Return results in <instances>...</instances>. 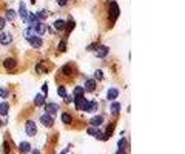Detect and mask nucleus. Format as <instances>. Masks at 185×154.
I'll list each match as a JSON object with an SVG mask.
<instances>
[{
    "instance_id": "f257e3e1",
    "label": "nucleus",
    "mask_w": 185,
    "mask_h": 154,
    "mask_svg": "<svg viewBox=\"0 0 185 154\" xmlns=\"http://www.w3.org/2000/svg\"><path fill=\"white\" fill-rule=\"evenodd\" d=\"M108 12H110V20H111V22H116V20H117V17H119V14H120L117 3H116V2H111L110 6H108Z\"/></svg>"
},
{
    "instance_id": "f03ea898",
    "label": "nucleus",
    "mask_w": 185,
    "mask_h": 154,
    "mask_svg": "<svg viewBox=\"0 0 185 154\" xmlns=\"http://www.w3.org/2000/svg\"><path fill=\"white\" fill-rule=\"evenodd\" d=\"M88 102H89V100H86L83 96H80V97H74V105H76V108H77L79 111H86Z\"/></svg>"
},
{
    "instance_id": "7ed1b4c3",
    "label": "nucleus",
    "mask_w": 185,
    "mask_h": 154,
    "mask_svg": "<svg viewBox=\"0 0 185 154\" xmlns=\"http://www.w3.org/2000/svg\"><path fill=\"white\" fill-rule=\"evenodd\" d=\"M40 122H42V125H43V126H46V128H51V126L54 125V117L45 113L43 116H40Z\"/></svg>"
},
{
    "instance_id": "20e7f679",
    "label": "nucleus",
    "mask_w": 185,
    "mask_h": 154,
    "mask_svg": "<svg viewBox=\"0 0 185 154\" xmlns=\"http://www.w3.org/2000/svg\"><path fill=\"white\" fill-rule=\"evenodd\" d=\"M25 130H26V134H28V136H36V133H37L36 123H34L33 120H26V123H25Z\"/></svg>"
},
{
    "instance_id": "39448f33",
    "label": "nucleus",
    "mask_w": 185,
    "mask_h": 154,
    "mask_svg": "<svg viewBox=\"0 0 185 154\" xmlns=\"http://www.w3.org/2000/svg\"><path fill=\"white\" fill-rule=\"evenodd\" d=\"M33 30H34L39 36H42V34H45L46 31H48V26H46V25H43L42 22H39V23L33 25Z\"/></svg>"
},
{
    "instance_id": "423d86ee",
    "label": "nucleus",
    "mask_w": 185,
    "mask_h": 154,
    "mask_svg": "<svg viewBox=\"0 0 185 154\" xmlns=\"http://www.w3.org/2000/svg\"><path fill=\"white\" fill-rule=\"evenodd\" d=\"M57 111H59V105H56V103H46V105H45V113H46V114L56 116Z\"/></svg>"
},
{
    "instance_id": "0eeeda50",
    "label": "nucleus",
    "mask_w": 185,
    "mask_h": 154,
    "mask_svg": "<svg viewBox=\"0 0 185 154\" xmlns=\"http://www.w3.org/2000/svg\"><path fill=\"white\" fill-rule=\"evenodd\" d=\"M9 43H12V36L9 33L0 34V45H9Z\"/></svg>"
},
{
    "instance_id": "6e6552de",
    "label": "nucleus",
    "mask_w": 185,
    "mask_h": 154,
    "mask_svg": "<svg viewBox=\"0 0 185 154\" xmlns=\"http://www.w3.org/2000/svg\"><path fill=\"white\" fill-rule=\"evenodd\" d=\"M28 42H30V45L33 46V48H40L42 46V39L39 37V36H31L30 39H28Z\"/></svg>"
},
{
    "instance_id": "1a4fd4ad",
    "label": "nucleus",
    "mask_w": 185,
    "mask_h": 154,
    "mask_svg": "<svg viewBox=\"0 0 185 154\" xmlns=\"http://www.w3.org/2000/svg\"><path fill=\"white\" fill-rule=\"evenodd\" d=\"M17 66V62L14 59H5L3 60V68L5 69H14Z\"/></svg>"
},
{
    "instance_id": "9d476101",
    "label": "nucleus",
    "mask_w": 185,
    "mask_h": 154,
    "mask_svg": "<svg viewBox=\"0 0 185 154\" xmlns=\"http://www.w3.org/2000/svg\"><path fill=\"white\" fill-rule=\"evenodd\" d=\"M110 111H111L113 116H117L120 113V103L119 102H113V103L110 105Z\"/></svg>"
},
{
    "instance_id": "9b49d317",
    "label": "nucleus",
    "mask_w": 185,
    "mask_h": 154,
    "mask_svg": "<svg viewBox=\"0 0 185 154\" xmlns=\"http://www.w3.org/2000/svg\"><path fill=\"white\" fill-rule=\"evenodd\" d=\"M83 89L85 91H88V93H92V91H94L96 89V80H86L85 82V86H83Z\"/></svg>"
},
{
    "instance_id": "f8f14e48",
    "label": "nucleus",
    "mask_w": 185,
    "mask_h": 154,
    "mask_svg": "<svg viewBox=\"0 0 185 154\" xmlns=\"http://www.w3.org/2000/svg\"><path fill=\"white\" fill-rule=\"evenodd\" d=\"M19 148H20L22 154H28V152H31V145H30L28 142H20V143H19Z\"/></svg>"
},
{
    "instance_id": "ddd939ff",
    "label": "nucleus",
    "mask_w": 185,
    "mask_h": 154,
    "mask_svg": "<svg viewBox=\"0 0 185 154\" xmlns=\"http://www.w3.org/2000/svg\"><path fill=\"white\" fill-rule=\"evenodd\" d=\"M103 122H105L103 116H94V117H91V125H92V126H99V125H102Z\"/></svg>"
},
{
    "instance_id": "4468645a",
    "label": "nucleus",
    "mask_w": 185,
    "mask_h": 154,
    "mask_svg": "<svg viewBox=\"0 0 185 154\" xmlns=\"http://www.w3.org/2000/svg\"><path fill=\"white\" fill-rule=\"evenodd\" d=\"M106 54H108V48L106 46H99L97 48V57L99 59H105Z\"/></svg>"
},
{
    "instance_id": "2eb2a0df",
    "label": "nucleus",
    "mask_w": 185,
    "mask_h": 154,
    "mask_svg": "<svg viewBox=\"0 0 185 154\" xmlns=\"http://www.w3.org/2000/svg\"><path fill=\"white\" fill-rule=\"evenodd\" d=\"M34 105L36 107H43L45 105V97H43V94H37L34 97Z\"/></svg>"
},
{
    "instance_id": "dca6fc26",
    "label": "nucleus",
    "mask_w": 185,
    "mask_h": 154,
    "mask_svg": "<svg viewBox=\"0 0 185 154\" xmlns=\"http://www.w3.org/2000/svg\"><path fill=\"white\" fill-rule=\"evenodd\" d=\"M119 96V89L117 88H110L108 89V94H106V97L110 99V100H114L116 97Z\"/></svg>"
},
{
    "instance_id": "f3484780",
    "label": "nucleus",
    "mask_w": 185,
    "mask_h": 154,
    "mask_svg": "<svg viewBox=\"0 0 185 154\" xmlns=\"http://www.w3.org/2000/svg\"><path fill=\"white\" fill-rule=\"evenodd\" d=\"M125 146H127V140L125 139H120L119 143H117V154H125Z\"/></svg>"
},
{
    "instance_id": "a211bd4d",
    "label": "nucleus",
    "mask_w": 185,
    "mask_h": 154,
    "mask_svg": "<svg viewBox=\"0 0 185 154\" xmlns=\"http://www.w3.org/2000/svg\"><path fill=\"white\" fill-rule=\"evenodd\" d=\"M19 14H20V19H22V20H26V17H28V12H26L25 3H20V9H19Z\"/></svg>"
},
{
    "instance_id": "6ab92c4d",
    "label": "nucleus",
    "mask_w": 185,
    "mask_h": 154,
    "mask_svg": "<svg viewBox=\"0 0 185 154\" xmlns=\"http://www.w3.org/2000/svg\"><path fill=\"white\" fill-rule=\"evenodd\" d=\"M8 111H9V105L6 102H2V103H0V116H6Z\"/></svg>"
},
{
    "instance_id": "aec40b11",
    "label": "nucleus",
    "mask_w": 185,
    "mask_h": 154,
    "mask_svg": "<svg viewBox=\"0 0 185 154\" xmlns=\"http://www.w3.org/2000/svg\"><path fill=\"white\" fill-rule=\"evenodd\" d=\"M62 122L66 125V123H71L73 122V116L71 114H69V113H63L62 114Z\"/></svg>"
},
{
    "instance_id": "412c9836",
    "label": "nucleus",
    "mask_w": 185,
    "mask_h": 154,
    "mask_svg": "<svg viewBox=\"0 0 185 154\" xmlns=\"http://www.w3.org/2000/svg\"><path fill=\"white\" fill-rule=\"evenodd\" d=\"M96 110H97V103H96V102H92V100H91V102H88L86 111H88V113H94Z\"/></svg>"
},
{
    "instance_id": "4be33fe9",
    "label": "nucleus",
    "mask_w": 185,
    "mask_h": 154,
    "mask_svg": "<svg viewBox=\"0 0 185 154\" xmlns=\"http://www.w3.org/2000/svg\"><path fill=\"white\" fill-rule=\"evenodd\" d=\"M54 28H56V31L65 30V22H63V20H56V22H54Z\"/></svg>"
},
{
    "instance_id": "5701e85b",
    "label": "nucleus",
    "mask_w": 185,
    "mask_h": 154,
    "mask_svg": "<svg viewBox=\"0 0 185 154\" xmlns=\"http://www.w3.org/2000/svg\"><path fill=\"white\" fill-rule=\"evenodd\" d=\"M16 19V11H12V9H8L6 11V14H5V20H9V22H12Z\"/></svg>"
},
{
    "instance_id": "b1692460",
    "label": "nucleus",
    "mask_w": 185,
    "mask_h": 154,
    "mask_svg": "<svg viewBox=\"0 0 185 154\" xmlns=\"http://www.w3.org/2000/svg\"><path fill=\"white\" fill-rule=\"evenodd\" d=\"M86 133H88L89 136H94V137H96V136H97V134L100 133V130H97L96 126H89L88 130H86Z\"/></svg>"
},
{
    "instance_id": "393cba45",
    "label": "nucleus",
    "mask_w": 185,
    "mask_h": 154,
    "mask_svg": "<svg viewBox=\"0 0 185 154\" xmlns=\"http://www.w3.org/2000/svg\"><path fill=\"white\" fill-rule=\"evenodd\" d=\"M83 94H85L83 86H76V88H74V97H80V96H83Z\"/></svg>"
},
{
    "instance_id": "a878e982",
    "label": "nucleus",
    "mask_w": 185,
    "mask_h": 154,
    "mask_svg": "<svg viewBox=\"0 0 185 154\" xmlns=\"http://www.w3.org/2000/svg\"><path fill=\"white\" fill-rule=\"evenodd\" d=\"M46 16H48V12H46V11H40V12H37V14H36L37 22H43V20L46 19Z\"/></svg>"
},
{
    "instance_id": "bb28decb",
    "label": "nucleus",
    "mask_w": 185,
    "mask_h": 154,
    "mask_svg": "<svg viewBox=\"0 0 185 154\" xmlns=\"http://www.w3.org/2000/svg\"><path fill=\"white\" fill-rule=\"evenodd\" d=\"M102 79H103V72L100 69H96L94 71V79L92 80H102Z\"/></svg>"
},
{
    "instance_id": "cd10ccee",
    "label": "nucleus",
    "mask_w": 185,
    "mask_h": 154,
    "mask_svg": "<svg viewBox=\"0 0 185 154\" xmlns=\"http://www.w3.org/2000/svg\"><path fill=\"white\" fill-rule=\"evenodd\" d=\"M57 94H59L62 99H65V97H66V89H65V86H59V88H57Z\"/></svg>"
},
{
    "instance_id": "c85d7f7f",
    "label": "nucleus",
    "mask_w": 185,
    "mask_h": 154,
    "mask_svg": "<svg viewBox=\"0 0 185 154\" xmlns=\"http://www.w3.org/2000/svg\"><path fill=\"white\" fill-rule=\"evenodd\" d=\"M74 26H76V23H74L73 20H69V23H65V28H66L68 33L71 31V30H74Z\"/></svg>"
},
{
    "instance_id": "c756f323",
    "label": "nucleus",
    "mask_w": 185,
    "mask_h": 154,
    "mask_svg": "<svg viewBox=\"0 0 185 154\" xmlns=\"http://www.w3.org/2000/svg\"><path fill=\"white\" fill-rule=\"evenodd\" d=\"M33 31H34V30H33V26H30V28H26V30H25V33H23V36H25L26 39H30V37L33 36Z\"/></svg>"
},
{
    "instance_id": "7c9ffc66",
    "label": "nucleus",
    "mask_w": 185,
    "mask_h": 154,
    "mask_svg": "<svg viewBox=\"0 0 185 154\" xmlns=\"http://www.w3.org/2000/svg\"><path fill=\"white\" fill-rule=\"evenodd\" d=\"M71 71H73L71 65H65V66L62 68V72H63V74H69V72H71Z\"/></svg>"
},
{
    "instance_id": "2f4dec72",
    "label": "nucleus",
    "mask_w": 185,
    "mask_h": 154,
    "mask_svg": "<svg viewBox=\"0 0 185 154\" xmlns=\"http://www.w3.org/2000/svg\"><path fill=\"white\" fill-rule=\"evenodd\" d=\"M113 130H114V123H110V125L106 126V136H108V137L113 134Z\"/></svg>"
},
{
    "instance_id": "473e14b6",
    "label": "nucleus",
    "mask_w": 185,
    "mask_h": 154,
    "mask_svg": "<svg viewBox=\"0 0 185 154\" xmlns=\"http://www.w3.org/2000/svg\"><path fill=\"white\" fill-rule=\"evenodd\" d=\"M9 151H11V148H9V143L5 140V142H3V152H5V154H9Z\"/></svg>"
},
{
    "instance_id": "72a5a7b5",
    "label": "nucleus",
    "mask_w": 185,
    "mask_h": 154,
    "mask_svg": "<svg viewBox=\"0 0 185 154\" xmlns=\"http://www.w3.org/2000/svg\"><path fill=\"white\" fill-rule=\"evenodd\" d=\"M8 89H5V88H0V97H8Z\"/></svg>"
},
{
    "instance_id": "f704fd0d",
    "label": "nucleus",
    "mask_w": 185,
    "mask_h": 154,
    "mask_svg": "<svg viewBox=\"0 0 185 154\" xmlns=\"http://www.w3.org/2000/svg\"><path fill=\"white\" fill-rule=\"evenodd\" d=\"M59 51H66V42H60V45H59Z\"/></svg>"
},
{
    "instance_id": "c9c22d12",
    "label": "nucleus",
    "mask_w": 185,
    "mask_h": 154,
    "mask_svg": "<svg viewBox=\"0 0 185 154\" xmlns=\"http://www.w3.org/2000/svg\"><path fill=\"white\" fill-rule=\"evenodd\" d=\"M42 91H43V97H46V93H48V85H46V83H43Z\"/></svg>"
},
{
    "instance_id": "e433bc0d",
    "label": "nucleus",
    "mask_w": 185,
    "mask_h": 154,
    "mask_svg": "<svg viewBox=\"0 0 185 154\" xmlns=\"http://www.w3.org/2000/svg\"><path fill=\"white\" fill-rule=\"evenodd\" d=\"M5 23H6V20H5V19H0V31H3Z\"/></svg>"
},
{
    "instance_id": "4c0bfd02",
    "label": "nucleus",
    "mask_w": 185,
    "mask_h": 154,
    "mask_svg": "<svg viewBox=\"0 0 185 154\" xmlns=\"http://www.w3.org/2000/svg\"><path fill=\"white\" fill-rule=\"evenodd\" d=\"M97 48H99V45H97V43H92V45H89L86 49H88V51H91V49H97Z\"/></svg>"
},
{
    "instance_id": "58836bf2",
    "label": "nucleus",
    "mask_w": 185,
    "mask_h": 154,
    "mask_svg": "<svg viewBox=\"0 0 185 154\" xmlns=\"http://www.w3.org/2000/svg\"><path fill=\"white\" fill-rule=\"evenodd\" d=\"M57 3H59V6H65L68 3V0H57Z\"/></svg>"
},
{
    "instance_id": "ea45409f",
    "label": "nucleus",
    "mask_w": 185,
    "mask_h": 154,
    "mask_svg": "<svg viewBox=\"0 0 185 154\" xmlns=\"http://www.w3.org/2000/svg\"><path fill=\"white\" fill-rule=\"evenodd\" d=\"M42 66H43V65H42V63H39V65H37V69H36V71H37V72H42V71H45V69H43Z\"/></svg>"
},
{
    "instance_id": "a19ab883",
    "label": "nucleus",
    "mask_w": 185,
    "mask_h": 154,
    "mask_svg": "<svg viewBox=\"0 0 185 154\" xmlns=\"http://www.w3.org/2000/svg\"><path fill=\"white\" fill-rule=\"evenodd\" d=\"M33 154H40V152H39V151L36 149V151H33Z\"/></svg>"
},
{
    "instance_id": "79ce46f5",
    "label": "nucleus",
    "mask_w": 185,
    "mask_h": 154,
    "mask_svg": "<svg viewBox=\"0 0 185 154\" xmlns=\"http://www.w3.org/2000/svg\"><path fill=\"white\" fill-rule=\"evenodd\" d=\"M30 2H31V3H36V0H30Z\"/></svg>"
},
{
    "instance_id": "37998d69",
    "label": "nucleus",
    "mask_w": 185,
    "mask_h": 154,
    "mask_svg": "<svg viewBox=\"0 0 185 154\" xmlns=\"http://www.w3.org/2000/svg\"><path fill=\"white\" fill-rule=\"evenodd\" d=\"M2 125H3V122H2V120H0V126H2Z\"/></svg>"
}]
</instances>
